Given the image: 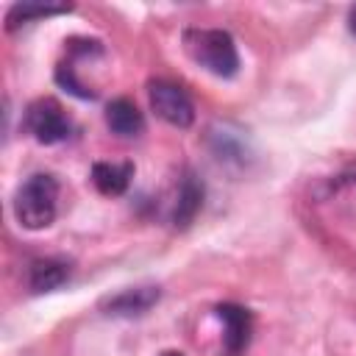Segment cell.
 <instances>
[{
    "label": "cell",
    "mask_w": 356,
    "mask_h": 356,
    "mask_svg": "<svg viewBox=\"0 0 356 356\" xmlns=\"http://www.w3.org/2000/svg\"><path fill=\"white\" fill-rule=\"evenodd\" d=\"M200 206H203V184L192 172H186L178 184V195H175V203H172V225L186 228L197 217Z\"/></svg>",
    "instance_id": "9c48e42d"
},
{
    "label": "cell",
    "mask_w": 356,
    "mask_h": 356,
    "mask_svg": "<svg viewBox=\"0 0 356 356\" xmlns=\"http://www.w3.org/2000/svg\"><path fill=\"white\" fill-rule=\"evenodd\" d=\"M161 356H184V353H178V350H164Z\"/></svg>",
    "instance_id": "5bb4252c"
},
{
    "label": "cell",
    "mask_w": 356,
    "mask_h": 356,
    "mask_svg": "<svg viewBox=\"0 0 356 356\" xmlns=\"http://www.w3.org/2000/svg\"><path fill=\"white\" fill-rule=\"evenodd\" d=\"M72 11L70 3H14L6 14V31H17L33 19H42V17H53V14H67Z\"/></svg>",
    "instance_id": "8fae6325"
},
{
    "label": "cell",
    "mask_w": 356,
    "mask_h": 356,
    "mask_svg": "<svg viewBox=\"0 0 356 356\" xmlns=\"http://www.w3.org/2000/svg\"><path fill=\"white\" fill-rule=\"evenodd\" d=\"M217 317L222 320V342L228 353H239L248 348L250 334H253V317L248 309L236 306V303H220L217 306Z\"/></svg>",
    "instance_id": "5b68a950"
},
{
    "label": "cell",
    "mask_w": 356,
    "mask_h": 356,
    "mask_svg": "<svg viewBox=\"0 0 356 356\" xmlns=\"http://www.w3.org/2000/svg\"><path fill=\"white\" fill-rule=\"evenodd\" d=\"M72 267L64 259H36L28 270V286L31 292H50L56 286H61L70 278Z\"/></svg>",
    "instance_id": "30bf717a"
},
{
    "label": "cell",
    "mask_w": 356,
    "mask_h": 356,
    "mask_svg": "<svg viewBox=\"0 0 356 356\" xmlns=\"http://www.w3.org/2000/svg\"><path fill=\"white\" fill-rule=\"evenodd\" d=\"M58 195L61 184L50 172H33L28 181H22L14 195V214L19 225L28 231L47 228L58 214Z\"/></svg>",
    "instance_id": "7a4b0ae2"
},
{
    "label": "cell",
    "mask_w": 356,
    "mask_h": 356,
    "mask_svg": "<svg viewBox=\"0 0 356 356\" xmlns=\"http://www.w3.org/2000/svg\"><path fill=\"white\" fill-rule=\"evenodd\" d=\"M186 56L217 78H234L239 72V53L234 36L220 28H186L184 36Z\"/></svg>",
    "instance_id": "6da1fadb"
},
{
    "label": "cell",
    "mask_w": 356,
    "mask_h": 356,
    "mask_svg": "<svg viewBox=\"0 0 356 356\" xmlns=\"http://www.w3.org/2000/svg\"><path fill=\"white\" fill-rule=\"evenodd\" d=\"M25 128L42 145H58L72 134V120L53 97H39L25 108Z\"/></svg>",
    "instance_id": "3957f363"
},
{
    "label": "cell",
    "mask_w": 356,
    "mask_h": 356,
    "mask_svg": "<svg viewBox=\"0 0 356 356\" xmlns=\"http://www.w3.org/2000/svg\"><path fill=\"white\" fill-rule=\"evenodd\" d=\"M159 298H161L159 286L147 284V286H131V289H122V292L106 298L100 306H103L106 314H114V317H136V314H145Z\"/></svg>",
    "instance_id": "8992f818"
},
{
    "label": "cell",
    "mask_w": 356,
    "mask_h": 356,
    "mask_svg": "<svg viewBox=\"0 0 356 356\" xmlns=\"http://www.w3.org/2000/svg\"><path fill=\"white\" fill-rule=\"evenodd\" d=\"M147 97H150V108L156 111V117H161L167 125L189 128L195 122V103L184 92V86L156 78L147 83Z\"/></svg>",
    "instance_id": "277c9868"
},
{
    "label": "cell",
    "mask_w": 356,
    "mask_h": 356,
    "mask_svg": "<svg viewBox=\"0 0 356 356\" xmlns=\"http://www.w3.org/2000/svg\"><path fill=\"white\" fill-rule=\"evenodd\" d=\"M211 136V150H214V156L217 159H236V161H242V156H245V142L236 136L234 139V134L228 131V128H222V131H209Z\"/></svg>",
    "instance_id": "7c38bea8"
},
{
    "label": "cell",
    "mask_w": 356,
    "mask_h": 356,
    "mask_svg": "<svg viewBox=\"0 0 356 356\" xmlns=\"http://www.w3.org/2000/svg\"><path fill=\"white\" fill-rule=\"evenodd\" d=\"M106 125L114 136H122V139H134L145 131V117L139 111V106L128 97H117L106 106Z\"/></svg>",
    "instance_id": "52a82bcc"
},
{
    "label": "cell",
    "mask_w": 356,
    "mask_h": 356,
    "mask_svg": "<svg viewBox=\"0 0 356 356\" xmlns=\"http://www.w3.org/2000/svg\"><path fill=\"white\" fill-rule=\"evenodd\" d=\"M348 31L356 36V6H350V11H348Z\"/></svg>",
    "instance_id": "4fadbf2b"
},
{
    "label": "cell",
    "mask_w": 356,
    "mask_h": 356,
    "mask_svg": "<svg viewBox=\"0 0 356 356\" xmlns=\"http://www.w3.org/2000/svg\"><path fill=\"white\" fill-rule=\"evenodd\" d=\"M134 178V164L131 161H95L92 164V184L100 195H108V197H117L128 189Z\"/></svg>",
    "instance_id": "ba28073f"
}]
</instances>
